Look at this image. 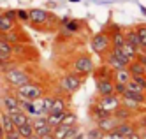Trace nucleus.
I'll use <instances>...</instances> for the list:
<instances>
[{
	"label": "nucleus",
	"instance_id": "1",
	"mask_svg": "<svg viewBox=\"0 0 146 139\" xmlns=\"http://www.w3.org/2000/svg\"><path fill=\"white\" fill-rule=\"evenodd\" d=\"M2 79H4V83H5V86H9V88L14 90V88H18V86H21V84L32 81L34 76H32V72H30L27 67L16 63V65H13L11 69H7V70L2 72Z\"/></svg>",
	"mask_w": 146,
	"mask_h": 139
},
{
	"label": "nucleus",
	"instance_id": "2",
	"mask_svg": "<svg viewBox=\"0 0 146 139\" xmlns=\"http://www.w3.org/2000/svg\"><path fill=\"white\" fill-rule=\"evenodd\" d=\"M14 93L18 99H25V100H35V99H40L42 95L46 93V88L40 84L39 81L32 79L28 81L25 84H21V86L14 88Z\"/></svg>",
	"mask_w": 146,
	"mask_h": 139
},
{
	"label": "nucleus",
	"instance_id": "3",
	"mask_svg": "<svg viewBox=\"0 0 146 139\" xmlns=\"http://www.w3.org/2000/svg\"><path fill=\"white\" fill-rule=\"evenodd\" d=\"M90 48H92V51L95 53V55H99L102 58L108 55L109 49L113 48L111 46V37H109L108 28H102L100 32H97V34L92 35V39H90Z\"/></svg>",
	"mask_w": 146,
	"mask_h": 139
},
{
	"label": "nucleus",
	"instance_id": "4",
	"mask_svg": "<svg viewBox=\"0 0 146 139\" xmlns=\"http://www.w3.org/2000/svg\"><path fill=\"white\" fill-rule=\"evenodd\" d=\"M28 21H30V23H32L35 28L46 27V25L51 23V21H53V23H58L53 13H49V11H46V9H40V7L28 9Z\"/></svg>",
	"mask_w": 146,
	"mask_h": 139
},
{
	"label": "nucleus",
	"instance_id": "5",
	"mask_svg": "<svg viewBox=\"0 0 146 139\" xmlns=\"http://www.w3.org/2000/svg\"><path fill=\"white\" fill-rule=\"evenodd\" d=\"M83 76H79V74H76V72H67V74H64V76L60 78V81H58V86H60V90L64 92V93H67V95H72V93H76L79 88H81V84H83Z\"/></svg>",
	"mask_w": 146,
	"mask_h": 139
},
{
	"label": "nucleus",
	"instance_id": "6",
	"mask_svg": "<svg viewBox=\"0 0 146 139\" xmlns=\"http://www.w3.org/2000/svg\"><path fill=\"white\" fill-rule=\"evenodd\" d=\"M93 69H95V63H93V58L90 55H86V53H81L79 57L74 58V62H72V72L79 74V76L86 78V76H92Z\"/></svg>",
	"mask_w": 146,
	"mask_h": 139
},
{
	"label": "nucleus",
	"instance_id": "7",
	"mask_svg": "<svg viewBox=\"0 0 146 139\" xmlns=\"http://www.w3.org/2000/svg\"><path fill=\"white\" fill-rule=\"evenodd\" d=\"M104 63L109 65L113 70H118V69H127V65L130 63V60L123 55L120 48H111L109 53L104 57Z\"/></svg>",
	"mask_w": 146,
	"mask_h": 139
},
{
	"label": "nucleus",
	"instance_id": "8",
	"mask_svg": "<svg viewBox=\"0 0 146 139\" xmlns=\"http://www.w3.org/2000/svg\"><path fill=\"white\" fill-rule=\"evenodd\" d=\"M0 106H2V111H5L9 114L19 111V99L16 97L13 88L5 86L4 92H0Z\"/></svg>",
	"mask_w": 146,
	"mask_h": 139
},
{
	"label": "nucleus",
	"instance_id": "9",
	"mask_svg": "<svg viewBox=\"0 0 146 139\" xmlns=\"http://www.w3.org/2000/svg\"><path fill=\"white\" fill-rule=\"evenodd\" d=\"M18 27L14 9H7V11H0V34H7Z\"/></svg>",
	"mask_w": 146,
	"mask_h": 139
},
{
	"label": "nucleus",
	"instance_id": "10",
	"mask_svg": "<svg viewBox=\"0 0 146 139\" xmlns=\"http://www.w3.org/2000/svg\"><path fill=\"white\" fill-rule=\"evenodd\" d=\"M102 109H106L113 114V111L118 108V106L121 104V97L116 93H111V95H99V99L95 100Z\"/></svg>",
	"mask_w": 146,
	"mask_h": 139
},
{
	"label": "nucleus",
	"instance_id": "11",
	"mask_svg": "<svg viewBox=\"0 0 146 139\" xmlns=\"http://www.w3.org/2000/svg\"><path fill=\"white\" fill-rule=\"evenodd\" d=\"M4 35H5V39L11 42V44H30V41H32V39L28 37V34H27V32L19 27V25H18L14 30L4 34Z\"/></svg>",
	"mask_w": 146,
	"mask_h": 139
},
{
	"label": "nucleus",
	"instance_id": "12",
	"mask_svg": "<svg viewBox=\"0 0 146 139\" xmlns=\"http://www.w3.org/2000/svg\"><path fill=\"white\" fill-rule=\"evenodd\" d=\"M109 32V37H111V46L113 48H121L125 44V32L120 25H109L106 27Z\"/></svg>",
	"mask_w": 146,
	"mask_h": 139
},
{
	"label": "nucleus",
	"instance_id": "13",
	"mask_svg": "<svg viewBox=\"0 0 146 139\" xmlns=\"http://www.w3.org/2000/svg\"><path fill=\"white\" fill-rule=\"evenodd\" d=\"M32 127H34V134L39 137L53 132V127L46 122V116H35V118H32Z\"/></svg>",
	"mask_w": 146,
	"mask_h": 139
},
{
	"label": "nucleus",
	"instance_id": "14",
	"mask_svg": "<svg viewBox=\"0 0 146 139\" xmlns=\"http://www.w3.org/2000/svg\"><path fill=\"white\" fill-rule=\"evenodd\" d=\"M118 123H120V120H116L113 114H109V116H104V118H100V120H97V122H95V125L99 127V129H100L102 132L114 130V129L118 127Z\"/></svg>",
	"mask_w": 146,
	"mask_h": 139
},
{
	"label": "nucleus",
	"instance_id": "15",
	"mask_svg": "<svg viewBox=\"0 0 146 139\" xmlns=\"http://www.w3.org/2000/svg\"><path fill=\"white\" fill-rule=\"evenodd\" d=\"M97 95H111L114 93V83L113 79H95Z\"/></svg>",
	"mask_w": 146,
	"mask_h": 139
},
{
	"label": "nucleus",
	"instance_id": "16",
	"mask_svg": "<svg viewBox=\"0 0 146 139\" xmlns=\"http://www.w3.org/2000/svg\"><path fill=\"white\" fill-rule=\"evenodd\" d=\"M127 90H134V92H144L146 93V76H132L130 81L127 83Z\"/></svg>",
	"mask_w": 146,
	"mask_h": 139
},
{
	"label": "nucleus",
	"instance_id": "17",
	"mask_svg": "<svg viewBox=\"0 0 146 139\" xmlns=\"http://www.w3.org/2000/svg\"><path fill=\"white\" fill-rule=\"evenodd\" d=\"M113 74H114V70L109 65H106V63H102L100 67L93 69L92 76H93V79H113Z\"/></svg>",
	"mask_w": 146,
	"mask_h": 139
},
{
	"label": "nucleus",
	"instance_id": "18",
	"mask_svg": "<svg viewBox=\"0 0 146 139\" xmlns=\"http://www.w3.org/2000/svg\"><path fill=\"white\" fill-rule=\"evenodd\" d=\"M113 116H114L116 120H120V122H127V120H134L135 113H134V111H130L129 108H125L123 104H120L118 108L113 111Z\"/></svg>",
	"mask_w": 146,
	"mask_h": 139
},
{
	"label": "nucleus",
	"instance_id": "19",
	"mask_svg": "<svg viewBox=\"0 0 146 139\" xmlns=\"http://www.w3.org/2000/svg\"><path fill=\"white\" fill-rule=\"evenodd\" d=\"M121 99H127V100H132V102H137V104H146V93L144 92H134V90H125Z\"/></svg>",
	"mask_w": 146,
	"mask_h": 139
},
{
	"label": "nucleus",
	"instance_id": "20",
	"mask_svg": "<svg viewBox=\"0 0 146 139\" xmlns=\"http://www.w3.org/2000/svg\"><path fill=\"white\" fill-rule=\"evenodd\" d=\"M88 114H90V118L93 120V122H97V120H100V118H104V116H109L111 113L109 111H106V109H102L100 106L93 100L92 104H90V111H88Z\"/></svg>",
	"mask_w": 146,
	"mask_h": 139
},
{
	"label": "nucleus",
	"instance_id": "21",
	"mask_svg": "<svg viewBox=\"0 0 146 139\" xmlns=\"http://www.w3.org/2000/svg\"><path fill=\"white\" fill-rule=\"evenodd\" d=\"M19 109H21L23 113H27L30 118H35V116H40L34 100H25V99H19Z\"/></svg>",
	"mask_w": 146,
	"mask_h": 139
},
{
	"label": "nucleus",
	"instance_id": "22",
	"mask_svg": "<svg viewBox=\"0 0 146 139\" xmlns=\"http://www.w3.org/2000/svg\"><path fill=\"white\" fill-rule=\"evenodd\" d=\"M69 109V102L65 97H62V95H55L53 99V106H51V111L49 113H65Z\"/></svg>",
	"mask_w": 146,
	"mask_h": 139
},
{
	"label": "nucleus",
	"instance_id": "23",
	"mask_svg": "<svg viewBox=\"0 0 146 139\" xmlns=\"http://www.w3.org/2000/svg\"><path fill=\"white\" fill-rule=\"evenodd\" d=\"M125 42H129L130 46H134L135 49H141L139 46V37H137V32H135V27L132 28H125Z\"/></svg>",
	"mask_w": 146,
	"mask_h": 139
},
{
	"label": "nucleus",
	"instance_id": "24",
	"mask_svg": "<svg viewBox=\"0 0 146 139\" xmlns=\"http://www.w3.org/2000/svg\"><path fill=\"white\" fill-rule=\"evenodd\" d=\"M0 125H2V129H4L5 134L16 130V125L13 123L11 116H9V113H5V111H0Z\"/></svg>",
	"mask_w": 146,
	"mask_h": 139
},
{
	"label": "nucleus",
	"instance_id": "25",
	"mask_svg": "<svg viewBox=\"0 0 146 139\" xmlns=\"http://www.w3.org/2000/svg\"><path fill=\"white\" fill-rule=\"evenodd\" d=\"M134 130H137V129H135V123H134V120L120 122V123H118V127H116V132H120L123 137H127V136H129V134H132Z\"/></svg>",
	"mask_w": 146,
	"mask_h": 139
},
{
	"label": "nucleus",
	"instance_id": "26",
	"mask_svg": "<svg viewBox=\"0 0 146 139\" xmlns=\"http://www.w3.org/2000/svg\"><path fill=\"white\" fill-rule=\"evenodd\" d=\"M130 72L127 70V69H118V70H114V74H113V81L114 83H123V84H127L129 81H130Z\"/></svg>",
	"mask_w": 146,
	"mask_h": 139
},
{
	"label": "nucleus",
	"instance_id": "27",
	"mask_svg": "<svg viewBox=\"0 0 146 139\" xmlns=\"http://www.w3.org/2000/svg\"><path fill=\"white\" fill-rule=\"evenodd\" d=\"M127 70L130 72V76H143V74H144V65L135 58V60H132L127 65Z\"/></svg>",
	"mask_w": 146,
	"mask_h": 139
},
{
	"label": "nucleus",
	"instance_id": "28",
	"mask_svg": "<svg viewBox=\"0 0 146 139\" xmlns=\"http://www.w3.org/2000/svg\"><path fill=\"white\" fill-rule=\"evenodd\" d=\"M16 132L19 134V137H21V139H27V137H30V136H32V134H34L32 118H30V122H27V123H23V125L16 127Z\"/></svg>",
	"mask_w": 146,
	"mask_h": 139
},
{
	"label": "nucleus",
	"instance_id": "29",
	"mask_svg": "<svg viewBox=\"0 0 146 139\" xmlns=\"http://www.w3.org/2000/svg\"><path fill=\"white\" fill-rule=\"evenodd\" d=\"M9 116H11V120H13V123H14L16 127H19V125H23V123L30 122V116H28L27 113H23L21 109L16 111V113H11Z\"/></svg>",
	"mask_w": 146,
	"mask_h": 139
},
{
	"label": "nucleus",
	"instance_id": "30",
	"mask_svg": "<svg viewBox=\"0 0 146 139\" xmlns=\"http://www.w3.org/2000/svg\"><path fill=\"white\" fill-rule=\"evenodd\" d=\"M62 28H64L65 32H69V34H76V32H79L83 28V21H79V19H69Z\"/></svg>",
	"mask_w": 146,
	"mask_h": 139
},
{
	"label": "nucleus",
	"instance_id": "31",
	"mask_svg": "<svg viewBox=\"0 0 146 139\" xmlns=\"http://www.w3.org/2000/svg\"><path fill=\"white\" fill-rule=\"evenodd\" d=\"M135 32H137V37H139V46H141V49H146V23L135 25Z\"/></svg>",
	"mask_w": 146,
	"mask_h": 139
},
{
	"label": "nucleus",
	"instance_id": "32",
	"mask_svg": "<svg viewBox=\"0 0 146 139\" xmlns=\"http://www.w3.org/2000/svg\"><path fill=\"white\" fill-rule=\"evenodd\" d=\"M64 114H65V113H48V114H46V122L55 129V127H58V125L62 123Z\"/></svg>",
	"mask_w": 146,
	"mask_h": 139
},
{
	"label": "nucleus",
	"instance_id": "33",
	"mask_svg": "<svg viewBox=\"0 0 146 139\" xmlns=\"http://www.w3.org/2000/svg\"><path fill=\"white\" fill-rule=\"evenodd\" d=\"M76 123H78V114H76L74 111L67 109L65 114H64V118H62V123H60V125H67V127H70V125H76Z\"/></svg>",
	"mask_w": 146,
	"mask_h": 139
},
{
	"label": "nucleus",
	"instance_id": "34",
	"mask_svg": "<svg viewBox=\"0 0 146 139\" xmlns=\"http://www.w3.org/2000/svg\"><path fill=\"white\" fill-rule=\"evenodd\" d=\"M120 49H121V53H123V55L127 57L130 62H132V60H135V57H137V51H139V49H135L134 46H130L129 42H125V44H123Z\"/></svg>",
	"mask_w": 146,
	"mask_h": 139
},
{
	"label": "nucleus",
	"instance_id": "35",
	"mask_svg": "<svg viewBox=\"0 0 146 139\" xmlns=\"http://www.w3.org/2000/svg\"><path fill=\"white\" fill-rule=\"evenodd\" d=\"M102 137H104V132L99 129L97 125L92 127V129H88V130L85 132V139H102Z\"/></svg>",
	"mask_w": 146,
	"mask_h": 139
},
{
	"label": "nucleus",
	"instance_id": "36",
	"mask_svg": "<svg viewBox=\"0 0 146 139\" xmlns=\"http://www.w3.org/2000/svg\"><path fill=\"white\" fill-rule=\"evenodd\" d=\"M67 132H69V127L67 125H58V127H55V129H53V132H51V134L55 136V139H65Z\"/></svg>",
	"mask_w": 146,
	"mask_h": 139
},
{
	"label": "nucleus",
	"instance_id": "37",
	"mask_svg": "<svg viewBox=\"0 0 146 139\" xmlns=\"http://www.w3.org/2000/svg\"><path fill=\"white\" fill-rule=\"evenodd\" d=\"M14 14H16L18 23H27L28 21V11L27 9H14Z\"/></svg>",
	"mask_w": 146,
	"mask_h": 139
},
{
	"label": "nucleus",
	"instance_id": "38",
	"mask_svg": "<svg viewBox=\"0 0 146 139\" xmlns=\"http://www.w3.org/2000/svg\"><path fill=\"white\" fill-rule=\"evenodd\" d=\"M134 123H135V129H141V130H146V113H143V114H139L137 116V120H134Z\"/></svg>",
	"mask_w": 146,
	"mask_h": 139
},
{
	"label": "nucleus",
	"instance_id": "39",
	"mask_svg": "<svg viewBox=\"0 0 146 139\" xmlns=\"http://www.w3.org/2000/svg\"><path fill=\"white\" fill-rule=\"evenodd\" d=\"M102 139H125V137L120 132H116V129H114V130H109V132H104Z\"/></svg>",
	"mask_w": 146,
	"mask_h": 139
},
{
	"label": "nucleus",
	"instance_id": "40",
	"mask_svg": "<svg viewBox=\"0 0 146 139\" xmlns=\"http://www.w3.org/2000/svg\"><path fill=\"white\" fill-rule=\"evenodd\" d=\"M113 83H114V81H113ZM125 90H127V84H123V83H114V93H116V95H120V97H121Z\"/></svg>",
	"mask_w": 146,
	"mask_h": 139
},
{
	"label": "nucleus",
	"instance_id": "41",
	"mask_svg": "<svg viewBox=\"0 0 146 139\" xmlns=\"http://www.w3.org/2000/svg\"><path fill=\"white\" fill-rule=\"evenodd\" d=\"M135 58H137L143 65L146 67V49H139V51H137V57H135Z\"/></svg>",
	"mask_w": 146,
	"mask_h": 139
},
{
	"label": "nucleus",
	"instance_id": "42",
	"mask_svg": "<svg viewBox=\"0 0 146 139\" xmlns=\"http://www.w3.org/2000/svg\"><path fill=\"white\" fill-rule=\"evenodd\" d=\"M4 139H21V137H19V134L14 130V132H9V134H5V136H4Z\"/></svg>",
	"mask_w": 146,
	"mask_h": 139
},
{
	"label": "nucleus",
	"instance_id": "43",
	"mask_svg": "<svg viewBox=\"0 0 146 139\" xmlns=\"http://www.w3.org/2000/svg\"><path fill=\"white\" fill-rule=\"evenodd\" d=\"M125 139H141V134H139V130H134L132 134H129Z\"/></svg>",
	"mask_w": 146,
	"mask_h": 139
},
{
	"label": "nucleus",
	"instance_id": "44",
	"mask_svg": "<svg viewBox=\"0 0 146 139\" xmlns=\"http://www.w3.org/2000/svg\"><path fill=\"white\" fill-rule=\"evenodd\" d=\"M40 139H55V136L53 134H46V136H42Z\"/></svg>",
	"mask_w": 146,
	"mask_h": 139
},
{
	"label": "nucleus",
	"instance_id": "45",
	"mask_svg": "<svg viewBox=\"0 0 146 139\" xmlns=\"http://www.w3.org/2000/svg\"><path fill=\"white\" fill-rule=\"evenodd\" d=\"M4 136H5V132H4V129H2V125H0V139H4Z\"/></svg>",
	"mask_w": 146,
	"mask_h": 139
},
{
	"label": "nucleus",
	"instance_id": "46",
	"mask_svg": "<svg viewBox=\"0 0 146 139\" xmlns=\"http://www.w3.org/2000/svg\"><path fill=\"white\" fill-rule=\"evenodd\" d=\"M139 9H141V13L146 16V7H144V5H139Z\"/></svg>",
	"mask_w": 146,
	"mask_h": 139
},
{
	"label": "nucleus",
	"instance_id": "47",
	"mask_svg": "<svg viewBox=\"0 0 146 139\" xmlns=\"http://www.w3.org/2000/svg\"><path fill=\"white\" fill-rule=\"evenodd\" d=\"M139 134H141V139H146V130H141Z\"/></svg>",
	"mask_w": 146,
	"mask_h": 139
},
{
	"label": "nucleus",
	"instance_id": "48",
	"mask_svg": "<svg viewBox=\"0 0 146 139\" xmlns=\"http://www.w3.org/2000/svg\"><path fill=\"white\" fill-rule=\"evenodd\" d=\"M27 139H40L39 136H35V134H32V136H30V137H27Z\"/></svg>",
	"mask_w": 146,
	"mask_h": 139
},
{
	"label": "nucleus",
	"instance_id": "49",
	"mask_svg": "<svg viewBox=\"0 0 146 139\" xmlns=\"http://www.w3.org/2000/svg\"><path fill=\"white\" fill-rule=\"evenodd\" d=\"M70 2H79V0H70Z\"/></svg>",
	"mask_w": 146,
	"mask_h": 139
},
{
	"label": "nucleus",
	"instance_id": "50",
	"mask_svg": "<svg viewBox=\"0 0 146 139\" xmlns=\"http://www.w3.org/2000/svg\"><path fill=\"white\" fill-rule=\"evenodd\" d=\"M144 76H146V67H144Z\"/></svg>",
	"mask_w": 146,
	"mask_h": 139
}]
</instances>
